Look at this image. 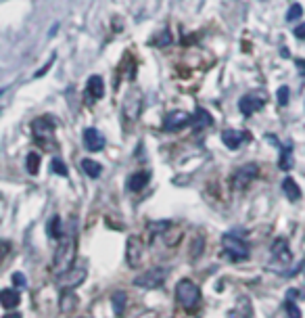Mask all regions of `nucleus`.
Wrapping results in <instances>:
<instances>
[{
  "instance_id": "f257e3e1",
  "label": "nucleus",
  "mask_w": 305,
  "mask_h": 318,
  "mask_svg": "<svg viewBox=\"0 0 305 318\" xmlns=\"http://www.w3.org/2000/svg\"><path fill=\"white\" fill-rule=\"evenodd\" d=\"M76 251H78V237H76V228H72V232H69L65 239L61 237V243H58L56 251H54V260H52V266H50V272L54 276L65 274L67 270L74 266Z\"/></svg>"
},
{
  "instance_id": "f03ea898",
  "label": "nucleus",
  "mask_w": 305,
  "mask_h": 318,
  "mask_svg": "<svg viewBox=\"0 0 305 318\" xmlns=\"http://www.w3.org/2000/svg\"><path fill=\"white\" fill-rule=\"evenodd\" d=\"M176 299H178V303L184 310L194 312L198 301H201V289H198V285L192 282L190 278H182L178 285H176Z\"/></svg>"
},
{
  "instance_id": "7ed1b4c3",
  "label": "nucleus",
  "mask_w": 305,
  "mask_h": 318,
  "mask_svg": "<svg viewBox=\"0 0 305 318\" xmlns=\"http://www.w3.org/2000/svg\"><path fill=\"white\" fill-rule=\"evenodd\" d=\"M222 245H224V253L232 262H244L249 257V245L236 234H224L222 237Z\"/></svg>"
},
{
  "instance_id": "20e7f679",
  "label": "nucleus",
  "mask_w": 305,
  "mask_h": 318,
  "mask_svg": "<svg viewBox=\"0 0 305 318\" xmlns=\"http://www.w3.org/2000/svg\"><path fill=\"white\" fill-rule=\"evenodd\" d=\"M270 253H272V260H274V264L270 266V268H274V270H278V272H282L286 266H290L292 253H290L288 243H286L284 239H276V241L272 243V247H270Z\"/></svg>"
},
{
  "instance_id": "39448f33",
  "label": "nucleus",
  "mask_w": 305,
  "mask_h": 318,
  "mask_svg": "<svg viewBox=\"0 0 305 318\" xmlns=\"http://www.w3.org/2000/svg\"><path fill=\"white\" fill-rule=\"evenodd\" d=\"M86 272H88L86 264H78V266L74 264L65 274L56 276V282H58V287H61V291L63 289H76V287H80L82 282H84Z\"/></svg>"
},
{
  "instance_id": "423d86ee",
  "label": "nucleus",
  "mask_w": 305,
  "mask_h": 318,
  "mask_svg": "<svg viewBox=\"0 0 305 318\" xmlns=\"http://www.w3.org/2000/svg\"><path fill=\"white\" fill-rule=\"evenodd\" d=\"M32 134H34V138L38 140L40 145H44V147H48V140L52 143V134H54V124H52V120L50 117H38V120H34V124H32Z\"/></svg>"
},
{
  "instance_id": "0eeeda50",
  "label": "nucleus",
  "mask_w": 305,
  "mask_h": 318,
  "mask_svg": "<svg viewBox=\"0 0 305 318\" xmlns=\"http://www.w3.org/2000/svg\"><path fill=\"white\" fill-rule=\"evenodd\" d=\"M163 282H166V270L163 268H150L134 278V285L142 289H159Z\"/></svg>"
},
{
  "instance_id": "6e6552de",
  "label": "nucleus",
  "mask_w": 305,
  "mask_h": 318,
  "mask_svg": "<svg viewBox=\"0 0 305 318\" xmlns=\"http://www.w3.org/2000/svg\"><path fill=\"white\" fill-rule=\"evenodd\" d=\"M257 176H260V168L255 166V163H247V166L238 168L232 176V186L236 188V191H244Z\"/></svg>"
},
{
  "instance_id": "1a4fd4ad",
  "label": "nucleus",
  "mask_w": 305,
  "mask_h": 318,
  "mask_svg": "<svg viewBox=\"0 0 305 318\" xmlns=\"http://www.w3.org/2000/svg\"><path fill=\"white\" fill-rule=\"evenodd\" d=\"M186 126H192V115L186 113V111H180V109L170 111L166 115V120H163V128L170 130V132L182 130V128H186Z\"/></svg>"
},
{
  "instance_id": "9d476101",
  "label": "nucleus",
  "mask_w": 305,
  "mask_h": 318,
  "mask_svg": "<svg viewBox=\"0 0 305 318\" xmlns=\"http://www.w3.org/2000/svg\"><path fill=\"white\" fill-rule=\"evenodd\" d=\"M142 253H144V243H142V241H140L138 237H130V239H128V245H126V260H128V266L138 268L140 262H142Z\"/></svg>"
},
{
  "instance_id": "9b49d317",
  "label": "nucleus",
  "mask_w": 305,
  "mask_h": 318,
  "mask_svg": "<svg viewBox=\"0 0 305 318\" xmlns=\"http://www.w3.org/2000/svg\"><path fill=\"white\" fill-rule=\"evenodd\" d=\"M264 105H266V99L260 97V94H244V97L238 101V109L242 111V115H253L255 111H260L264 109Z\"/></svg>"
},
{
  "instance_id": "f8f14e48",
  "label": "nucleus",
  "mask_w": 305,
  "mask_h": 318,
  "mask_svg": "<svg viewBox=\"0 0 305 318\" xmlns=\"http://www.w3.org/2000/svg\"><path fill=\"white\" fill-rule=\"evenodd\" d=\"M251 138L249 132H240V130H224L222 132V140H224V145L232 151L240 149L242 143H247V140Z\"/></svg>"
},
{
  "instance_id": "ddd939ff",
  "label": "nucleus",
  "mask_w": 305,
  "mask_h": 318,
  "mask_svg": "<svg viewBox=\"0 0 305 318\" xmlns=\"http://www.w3.org/2000/svg\"><path fill=\"white\" fill-rule=\"evenodd\" d=\"M84 145L88 151H100L104 147V136L96 128H86L84 130Z\"/></svg>"
},
{
  "instance_id": "4468645a",
  "label": "nucleus",
  "mask_w": 305,
  "mask_h": 318,
  "mask_svg": "<svg viewBox=\"0 0 305 318\" xmlns=\"http://www.w3.org/2000/svg\"><path fill=\"white\" fill-rule=\"evenodd\" d=\"M86 92L90 99H100L104 94V82L100 76H90L88 78V84H86Z\"/></svg>"
},
{
  "instance_id": "2eb2a0df",
  "label": "nucleus",
  "mask_w": 305,
  "mask_h": 318,
  "mask_svg": "<svg viewBox=\"0 0 305 318\" xmlns=\"http://www.w3.org/2000/svg\"><path fill=\"white\" fill-rule=\"evenodd\" d=\"M148 178H150L148 172H136V174L130 176V180H128V188H130V191H134V193L142 191V188L148 184Z\"/></svg>"
},
{
  "instance_id": "dca6fc26",
  "label": "nucleus",
  "mask_w": 305,
  "mask_h": 318,
  "mask_svg": "<svg viewBox=\"0 0 305 318\" xmlns=\"http://www.w3.org/2000/svg\"><path fill=\"white\" fill-rule=\"evenodd\" d=\"M19 293H17V289H2L0 291V305L2 308H6V310H13L15 305L19 303Z\"/></svg>"
},
{
  "instance_id": "f3484780",
  "label": "nucleus",
  "mask_w": 305,
  "mask_h": 318,
  "mask_svg": "<svg viewBox=\"0 0 305 318\" xmlns=\"http://www.w3.org/2000/svg\"><path fill=\"white\" fill-rule=\"evenodd\" d=\"M282 191L286 193V197L290 199V201H299L301 199V188L299 184L290 178V176H286V178L282 180Z\"/></svg>"
},
{
  "instance_id": "a211bd4d",
  "label": "nucleus",
  "mask_w": 305,
  "mask_h": 318,
  "mask_svg": "<svg viewBox=\"0 0 305 318\" xmlns=\"http://www.w3.org/2000/svg\"><path fill=\"white\" fill-rule=\"evenodd\" d=\"M211 124H214V117H211V113L207 109H201L198 107L192 115V126L194 128H209Z\"/></svg>"
},
{
  "instance_id": "6ab92c4d",
  "label": "nucleus",
  "mask_w": 305,
  "mask_h": 318,
  "mask_svg": "<svg viewBox=\"0 0 305 318\" xmlns=\"http://www.w3.org/2000/svg\"><path fill=\"white\" fill-rule=\"evenodd\" d=\"M111 303H113V312L115 316H122L126 312V303H128V295L124 291H115L113 297H111Z\"/></svg>"
},
{
  "instance_id": "aec40b11",
  "label": "nucleus",
  "mask_w": 305,
  "mask_h": 318,
  "mask_svg": "<svg viewBox=\"0 0 305 318\" xmlns=\"http://www.w3.org/2000/svg\"><path fill=\"white\" fill-rule=\"evenodd\" d=\"M82 170L86 172V176H90V178H98L102 168H100V163L94 161V159H82Z\"/></svg>"
},
{
  "instance_id": "412c9836",
  "label": "nucleus",
  "mask_w": 305,
  "mask_h": 318,
  "mask_svg": "<svg viewBox=\"0 0 305 318\" xmlns=\"http://www.w3.org/2000/svg\"><path fill=\"white\" fill-rule=\"evenodd\" d=\"M228 318H251V303L247 299H240L236 308L228 314Z\"/></svg>"
},
{
  "instance_id": "4be33fe9",
  "label": "nucleus",
  "mask_w": 305,
  "mask_h": 318,
  "mask_svg": "<svg viewBox=\"0 0 305 318\" xmlns=\"http://www.w3.org/2000/svg\"><path fill=\"white\" fill-rule=\"evenodd\" d=\"M46 230H48V234H50L52 239H61V237H63V232H65V228L61 226V218H58V216H52L50 222H48V226H46Z\"/></svg>"
},
{
  "instance_id": "5701e85b",
  "label": "nucleus",
  "mask_w": 305,
  "mask_h": 318,
  "mask_svg": "<svg viewBox=\"0 0 305 318\" xmlns=\"http://www.w3.org/2000/svg\"><path fill=\"white\" fill-rule=\"evenodd\" d=\"M290 151H292V145H286V147H284V151H282V155H280V161H278L280 170H284V172H288V170L292 168V157H290Z\"/></svg>"
},
{
  "instance_id": "b1692460",
  "label": "nucleus",
  "mask_w": 305,
  "mask_h": 318,
  "mask_svg": "<svg viewBox=\"0 0 305 318\" xmlns=\"http://www.w3.org/2000/svg\"><path fill=\"white\" fill-rule=\"evenodd\" d=\"M26 159H28V161H26L28 172H30V174H38V172H40V155H38V153H30Z\"/></svg>"
},
{
  "instance_id": "393cba45",
  "label": "nucleus",
  "mask_w": 305,
  "mask_h": 318,
  "mask_svg": "<svg viewBox=\"0 0 305 318\" xmlns=\"http://www.w3.org/2000/svg\"><path fill=\"white\" fill-rule=\"evenodd\" d=\"M76 303H78V299L72 293V289H69V299H65V295H61V310L63 312H72L76 308Z\"/></svg>"
},
{
  "instance_id": "a878e982",
  "label": "nucleus",
  "mask_w": 305,
  "mask_h": 318,
  "mask_svg": "<svg viewBox=\"0 0 305 318\" xmlns=\"http://www.w3.org/2000/svg\"><path fill=\"white\" fill-rule=\"evenodd\" d=\"M301 15H303V7L299 3H295V5H290V9L286 11V21H297Z\"/></svg>"
},
{
  "instance_id": "bb28decb",
  "label": "nucleus",
  "mask_w": 305,
  "mask_h": 318,
  "mask_svg": "<svg viewBox=\"0 0 305 318\" xmlns=\"http://www.w3.org/2000/svg\"><path fill=\"white\" fill-rule=\"evenodd\" d=\"M201 251H203V237H194V241H192V249H190V257L194 260L196 255H201Z\"/></svg>"
},
{
  "instance_id": "cd10ccee",
  "label": "nucleus",
  "mask_w": 305,
  "mask_h": 318,
  "mask_svg": "<svg viewBox=\"0 0 305 318\" xmlns=\"http://www.w3.org/2000/svg\"><path fill=\"white\" fill-rule=\"evenodd\" d=\"M50 168H52V172H56L58 176H67V166H65V163H63L61 159H52Z\"/></svg>"
},
{
  "instance_id": "c85d7f7f",
  "label": "nucleus",
  "mask_w": 305,
  "mask_h": 318,
  "mask_svg": "<svg viewBox=\"0 0 305 318\" xmlns=\"http://www.w3.org/2000/svg\"><path fill=\"white\" fill-rule=\"evenodd\" d=\"M286 314L288 318H301V310L297 308L295 301H286Z\"/></svg>"
},
{
  "instance_id": "c756f323",
  "label": "nucleus",
  "mask_w": 305,
  "mask_h": 318,
  "mask_svg": "<svg viewBox=\"0 0 305 318\" xmlns=\"http://www.w3.org/2000/svg\"><path fill=\"white\" fill-rule=\"evenodd\" d=\"M278 103L282 105V107L288 103V88H286V86H280V88H278Z\"/></svg>"
},
{
  "instance_id": "7c9ffc66",
  "label": "nucleus",
  "mask_w": 305,
  "mask_h": 318,
  "mask_svg": "<svg viewBox=\"0 0 305 318\" xmlns=\"http://www.w3.org/2000/svg\"><path fill=\"white\" fill-rule=\"evenodd\" d=\"M13 285H15V287H23V285H26V278H23L21 272H15V274H13Z\"/></svg>"
},
{
  "instance_id": "2f4dec72",
  "label": "nucleus",
  "mask_w": 305,
  "mask_h": 318,
  "mask_svg": "<svg viewBox=\"0 0 305 318\" xmlns=\"http://www.w3.org/2000/svg\"><path fill=\"white\" fill-rule=\"evenodd\" d=\"M292 34H295V38H301V40H305V23H301V26H297V28H295V32H292Z\"/></svg>"
},
{
  "instance_id": "473e14b6",
  "label": "nucleus",
  "mask_w": 305,
  "mask_h": 318,
  "mask_svg": "<svg viewBox=\"0 0 305 318\" xmlns=\"http://www.w3.org/2000/svg\"><path fill=\"white\" fill-rule=\"evenodd\" d=\"M52 63H54V59H50V61L46 63V65H44V67L40 69V72H36V78H42V76H44V74H46V72H48V69L52 67Z\"/></svg>"
},
{
  "instance_id": "72a5a7b5",
  "label": "nucleus",
  "mask_w": 305,
  "mask_h": 318,
  "mask_svg": "<svg viewBox=\"0 0 305 318\" xmlns=\"http://www.w3.org/2000/svg\"><path fill=\"white\" fill-rule=\"evenodd\" d=\"M295 65H297V69H299V74L305 76V61H303V59H295Z\"/></svg>"
},
{
  "instance_id": "f704fd0d",
  "label": "nucleus",
  "mask_w": 305,
  "mask_h": 318,
  "mask_svg": "<svg viewBox=\"0 0 305 318\" xmlns=\"http://www.w3.org/2000/svg\"><path fill=\"white\" fill-rule=\"evenodd\" d=\"M2 318H21V314H19V312H8V314H4Z\"/></svg>"
}]
</instances>
